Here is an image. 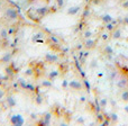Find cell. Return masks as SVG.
<instances>
[{"label": "cell", "mask_w": 128, "mask_h": 126, "mask_svg": "<svg viewBox=\"0 0 128 126\" xmlns=\"http://www.w3.org/2000/svg\"><path fill=\"white\" fill-rule=\"evenodd\" d=\"M10 123H11L12 125L20 126V125H23V124L25 123V119H24V117L21 116V115H19V114L12 115L11 118H10Z\"/></svg>", "instance_id": "1"}, {"label": "cell", "mask_w": 128, "mask_h": 126, "mask_svg": "<svg viewBox=\"0 0 128 126\" xmlns=\"http://www.w3.org/2000/svg\"><path fill=\"white\" fill-rule=\"evenodd\" d=\"M5 16H6V18L9 19V20H16L18 18V12L16 11V9H14V8H8L6 10Z\"/></svg>", "instance_id": "2"}, {"label": "cell", "mask_w": 128, "mask_h": 126, "mask_svg": "<svg viewBox=\"0 0 128 126\" xmlns=\"http://www.w3.org/2000/svg\"><path fill=\"white\" fill-rule=\"evenodd\" d=\"M69 87H70L72 90H81L82 88H83V86H82V83L79 80H71L70 82H69Z\"/></svg>", "instance_id": "3"}, {"label": "cell", "mask_w": 128, "mask_h": 126, "mask_svg": "<svg viewBox=\"0 0 128 126\" xmlns=\"http://www.w3.org/2000/svg\"><path fill=\"white\" fill-rule=\"evenodd\" d=\"M57 61H58V56L53 54V53H47L45 55V62H47V63H55Z\"/></svg>", "instance_id": "4"}, {"label": "cell", "mask_w": 128, "mask_h": 126, "mask_svg": "<svg viewBox=\"0 0 128 126\" xmlns=\"http://www.w3.org/2000/svg\"><path fill=\"white\" fill-rule=\"evenodd\" d=\"M80 10H81V6H73V7H70V8L67 9L66 14L67 15H71V16H74V15H76Z\"/></svg>", "instance_id": "5"}, {"label": "cell", "mask_w": 128, "mask_h": 126, "mask_svg": "<svg viewBox=\"0 0 128 126\" xmlns=\"http://www.w3.org/2000/svg\"><path fill=\"white\" fill-rule=\"evenodd\" d=\"M51 118H52V115H51L50 113H46V114H45L43 117H42L39 124H42V125H48V124H50V122H51Z\"/></svg>", "instance_id": "6"}, {"label": "cell", "mask_w": 128, "mask_h": 126, "mask_svg": "<svg viewBox=\"0 0 128 126\" xmlns=\"http://www.w3.org/2000/svg\"><path fill=\"white\" fill-rule=\"evenodd\" d=\"M128 86V81L127 79H125V78H121V79H119L118 81H117V87L119 89H126V87Z\"/></svg>", "instance_id": "7"}, {"label": "cell", "mask_w": 128, "mask_h": 126, "mask_svg": "<svg viewBox=\"0 0 128 126\" xmlns=\"http://www.w3.org/2000/svg\"><path fill=\"white\" fill-rule=\"evenodd\" d=\"M121 34H122V32H121V29L120 28H115L114 30H112V34H111V37L114 38V39H118V38H120L121 37Z\"/></svg>", "instance_id": "8"}, {"label": "cell", "mask_w": 128, "mask_h": 126, "mask_svg": "<svg viewBox=\"0 0 128 126\" xmlns=\"http://www.w3.org/2000/svg\"><path fill=\"white\" fill-rule=\"evenodd\" d=\"M36 12H37V15L39 16V17H44L45 15H47V12H48V8H47V7L37 8V9H36Z\"/></svg>", "instance_id": "9"}, {"label": "cell", "mask_w": 128, "mask_h": 126, "mask_svg": "<svg viewBox=\"0 0 128 126\" xmlns=\"http://www.w3.org/2000/svg\"><path fill=\"white\" fill-rule=\"evenodd\" d=\"M101 20L105 24H108V23H111V21L114 20V17L111 15H109V14H105V15L101 16Z\"/></svg>", "instance_id": "10"}, {"label": "cell", "mask_w": 128, "mask_h": 126, "mask_svg": "<svg viewBox=\"0 0 128 126\" xmlns=\"http://www.w3.org/2000/svg\"><path fill=\"white\" fill-rule=\"evenodd\" d=\"M94 45H96V41L92 38H87V41L84 42V46L87 48H92V47H94Z\"/></svg>", "instance_id": "11"}, {"label": "cell", "mask_w": 128, "mask_h": 126, "mask_svg": "<svg viewBox=\"0 0 128 126\" xmlns=\"http://www.w3.org/2000/svg\"><path fill=\"white\" fill-rule=\"evenodd\" d=\"M7 105L9 106V107H15L16 106V100H15L14 97H8L7 98Z\"/></svg>", "instance_id": "12"}, {"label": "cell", "mask_w": 128, "mask_h": 126, "mask_svg": "<svg viewBox=\"0 0 128 126\" xmlns=\"http://www.w3.org/2000/svg\"><path fill=\"white\" fill-rule=\"evenodd\" d=\"M57 76H58V71H56V70H54V71H51V73L48 74V80H54L55 78H57Z\"/></svg>", "instance_id": "13"}, {"label": "cell", "mask_w": 128, "mask_h": 126, "mask_svg": "<svg viewBox=\"0 0 128 126\" xmlns=\"http://www.w3.org/2000/svg\"><path fill=\"white\" fill-rule=\"evenodd\" d=\"M120 99H121L122 101H126V103H127L128 101V90L122 91L121 95H120Z\"/></svg>", "instance_id": "14"}, {"label": "cell", "mask_w": 128, "mask_h": 126, "mask_svg": "<svg viewBox=\"0 0 128 126\" xmlns=\"http://www.w3.org/2000/svg\"><path fill=\"white\" fill-rule=\"evenodd\" d=\"M103 52H105L106 54H108V55H112V54H114V50H112V47H110V46H106Z\"/></svg>", "instance_id": "15"}, {"label": "cell", "mask_w": 128, "mask_h": 126, "mask_svg": "<svg viewBox=\"0 0 128 126\" xmlns=\"http://www.w3.org/2000/svg\"><path fill=\"white\" fill-rule=\"evenodd\" d=\"M43 35H44L43 33H37L35 36H33L32 37V41L33 42H38V38H42L43 37Z\"/></svg>", "instance_id": "16"}, {"label": "cell", "mask_w": 128, "mask_h": 126, "mask_svg": "<svg viewBox=\"0 0 128 126\" xmlns=\"http://www.w3.org/2000/svg\"><path fill=\"white\" fill-rule=\"evenodd\" d=\"M10 59H11V54H10V53H7L6 55L1 59V62H9L10 61Z\"/></svg>", "instance_id": "17"}, {"label": "cell", "mask_w": 128, "mask_h": 126, "mask_svg": "<svg viewBox=\"0 0 128 126\" xmlns=\"http://www.w3.org/2000/svg\"><path fill=\"white\" fill-rule=\"evenodd\" d=\"M107 103H108L107 98H102V99L100 100V104H99V106H100V107H101V108H105L106 106H107Z\"/></svg>", "instance_id": "18"}, {"label": "cell", "mask_w": 128, "mask_h": 126, "mask_svg": "<svg viewBox=\"0 0 128 126\" xmlns=\"http://www.w3.org/2000/svg\"><path fill=\"white\" fill-rule=\"evenodd\" d=\"M51 86H52L51 80H43L42 81V87H51Z\"/></svg>", "instance_id": "19"}, {"label": "cell", "mask_w": 128, "mask_h": 126, "mask_svg": "<svg viewBox=\"0 0 128 126\" xmlns=\"http://www.w3.org/2000/svg\"><path fill=\"white\" fill-rule=\"evenodd\" d=\"M116 77H117L116 71H110V73H109V80H115Z\"/></svg>", "instance_id": "20"}, {"label": "cell", "mask_w": 128, "mask_h": 126, "mask_svg": "<svg viewBox=\"0 0 128 126\" xmlns=\"http://www.w3.org/2000/svg\"><path fill=\"white\" fill-rule=\"evenodd\" d=\"M18 82H19V85L21 86V88H24V89L27 88V83H26V81H25L24 79H19V80H18Z\"/></svg>", "instance_id": "21"}, {"label": "cell", "mask_w": 128, "mask_h": 126, "mask_svg": "<svg viewBox=\"0 0 128 126\" xmlns=\"http://www.w3.org/2000/svg\"><path fill=\"white\" fill-rule=\"evenodd\" d=\"M35 101H36V104H38V105H41V104L43 103V97H42L41 95H38V96L36 97Z\"/></svg>", "instance_id": "22"}, {"label": "cell", "mask_w": 128, "mask_h": 126, "mask_svg": "<svg viewBox=\"0 0 128 126\" xmlns=\"http://www.w3.org/2000/svg\"><path fill=\"white\" fill-rule=\"evenodd\" d=\"M83 36H84V38H90L91 36H92V32H91V30H85Z\"/></svg>", "instance_id": "23"}, {"label": "cell", "mask_w": 128, "mask_h": 126, "mask_svg": "<svg viewBox=\"0 0 128 126\" xmlns=\"http://www.w3.org/2000/svg\"><path fill=\"white\" fill-rule=\"evenodd\" d=\"M110 119L114 122V123H117L118 122V116H117V114H111V117H110Z\"/></svg>", "instance_id": "24"}, {"label": "cell", "mask_w": 128, "mask_h": 126, "mask_svg": "<svg viewBox=\"0 0 128 126\" xmlns=\"http://www.w3.org/2000/svg\"><path fill=\"white\" fill-rule=\"evenodd\" d=\"M56 3H57L58 8H62L64 6V0H56Z\"/></svg>", "instance_id": "25"}, {"label": "cell", "mask_w": 128, "mask_h": 126, "mask_svg": "<svg viewBox=\"0 0 128 126\" xmlns=\"http://www.w3.org/2000/svg\"><path fill=\"white\" fill-rule=\"evenodd\" d=\"M121 6L124 7V8L128 9V0H124V1H122V3H121Z\"/></svg>", "instance_id": "26"}, {"label": "cell", "mask_w": 128, "mask_h": 126, "mask_svg": "<svg viewBox=\"0 0 128 126\" xmlns=\"http://www.w3.org/2000/svg\"><path fill=\"white\" fill-rule=\"evenodd\" d=\"M34 73V71L32 70V69H28V70L25 72V76H30V74H33Z\"/></svg>", "instance_id": "27"}, {"label": "cell", "mask_w": 128, "mask_h": 126, "mask_svg": "<svg viewBox=\"0 0 128 126\" xmlns=\"http://www.w3.org/2000/svg\"><path fill=\"white\" fill-rule=\"evenodd\" d=\"M7 35H8V33H7L6 29H2V30H1V37H6Z\"/></svg>", "instance_id": "28"}, {"label": "cell", "mask_w": 128, "mask_h": 126, "mask_svg": "<svg viewBox=\"0 0 128 126\" xmlns=\"http://www.w3.org/2000/svg\"><path fill=\"white\" fill-rule=\"evenodd\" d=\"M62 86H63V88H66V87H69V82H67L66 80H64V81H63V85H62Z\"/></svg>", "instance_id": "29"}, {"label": "cell", "mask_w": 128, "mask_h": 126, "mask_svg": "<svg viewBox=\"0 0 128 126\" xmlns=\"http://www.w3.org/2000/svg\"><path fill=\"white\" fill-rule=\"evenodd\" d=\"M124 24H125L126 26H128V16H127V17L124 18Z\"/></svg>", "instance_id": "30"}, {"label": "cell", "mask_w": 128, "mask_h": 126, "mask_svg": "<svg viewBox=\"0 0 128 126\" xmlns=\"http://www.w3.org/2000/svg\"><path fill=\"white\" fill-rule=\"evenodd\" d=\"M3 96H5V91L0 89V99H1V98H3Z\"/></svg>", "instance_id": "31"}, {"label": "cell", "mask_w": 128, "mask_h": 126, "mask_svg": "<svg viewBox=\"0 0 128 126\" xmlns=\"http://www.w3.org/2000/svg\"><path fill=\"white\" fill-rule=\"evenodd\" d=\"M94 67H97V61L96 60H93L92 63H91V68H94Z\"/></svg>", "instance_id": "32"}, {"label": "cell", "mask_w": 128, "mask_h": 126, "mask_svg": "<svg viewBox=\"0 0 128 126\" xmlns=\"http://www.w3.org/2000/svg\"><path fill=\"white\" fill-rule=\"evenodd\" d=\"M76 122H78V123H83L84 120H83V118H82V117H80L79 119H76Z\"/></svg>", "instance_id": "33"}, {"label": "cell", "mask_w": 128, "mask_h": 126, "mask_svg": "<svg viewBox=\"0 0 128 126\" xmlns=\"http://www.w3.org/2000/svg\"><path fill=\"white\" fill-rule=\"evenodd\" d=\"M108 38V34H103L102 35V39H107Z\"/></svg>", "instance_id": "34"}, {"label": "cell", "mask_w": 128, "mask_h": 126, "mask_svg": "<svg viewBox=\"0 0 128 126\" xmlns=\"http://www.w3.org/2000/svg\"><path fill=\"white\" fill-rule=\"evenodd\" d=\"M124 109H125V111L128 114V105H127V106H125V108H124Z\"/></svg>", "instance_id": "35"}, {"label": "cell", "mask_w": 128, "mask_h": 126, "mask_svg": "<svg viewBox=\"0 0 128 126\" xmlns=\"http://www.w3.org/2000/svg\"><path fill=\"white\" fill-rule=\"evenodd\" d=\"M0 7H1V1H0Z\"/></svg>", "instance_id": "36"}, {"label": "cell", "mask_w": 128, "mask_h": 126, "mask_svg": "<svg viewBox=\"0 0 128 126\" xmlns=\"http://www.w3.org/2000/svg\"><path fill=\"white\" fill-rule=\"evenodd\" d=\"M122 1H124V0H122Z\"/></svg>", "instance_id": "37"}]
</instances>
